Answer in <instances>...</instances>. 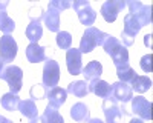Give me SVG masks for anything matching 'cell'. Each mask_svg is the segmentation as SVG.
Listing matches in <instances>:
<instances>
[{"mask_svg": "<svg viewBox=\"0 0 153 123\" xmlns=\"http://www.w3.org/2000/svg\"><path fill=\"white\" fill-rule=\"evenodd\" d=\"M139 65H141L143 71L144 72H152V54H147L141 58V62H139Z\"/></svg>", "mask_w": 153, "mask_h": 123, "instance_id": "32", "label": "cell"}, {"mask_svg": "<svg viewBox=\"0 0 153 123\" xmlns=\"http://www.w3.org/2000/svg\"><path fill=\"white\" fill-rule=\"evenodd\" d=\"M0 103H2V106L9 111V112H12V111H17L19 109V103H20V98L17 94H12V92H8V94H3L2 98H0Z\"/></svg>", "mask_w": 153, "mask_h": 123, "instance_id": "24", "label": "cell"}, {"mask_svg": "<svg viewBox=\"0 0 153 123\" xmlns=\"http://www.w3.org/2000/svg\"><path fill=\"white\" fill-rule=\"evenodd\" d=\"M9 2L5 0V2H0V31L5 32V34H11L12 31L16 29V22L12 20L8 12H6V8H8Z\"/></svg>", "mask_w": 153, "mask_h": 123, "instance_id": "15", "label": "cell"}, {"mask_svg": "<svg viewBox=\"0 0 153 123\" xmlns=\"http://www.w3.org/2000/svg\"><path fill=\"white\" fill-rule=\"evenodd\" d=\"M42 118H43L45 123H65V118H63V116L60 114L58 108H55L52 105H48L46 106Z\"/></svg>", "mask_w": 153, "mask_h": 123, "instance_id": "22", "label": "cell"}, {"mask_svg": "<svg viewBox=\"0 0 153 123\" xmlns=\"http://www.w3.org/2000/svg\"><path fill=\"white\" fill-rule=\"evenodd\" d=\"M43 20H45V25L49 31L60 32V11L57 8H54L52 5H48Z\"/></svg>", "mask_w": 153, "mask_h": 123, "instance_id": "14", "label": "cell"}, {"mask_svg": "<svg viewBox=\"0 0 153 123\" xmlns=\"http://www.w3.org/2000/svg\"><path fill=\"white\" fill-rule=\"evenodd\" d=\"M66 92L75 95V97H86L89 94V88H87V83L83 82V80H76V82H72L69 83Z\"/></svg>", "mask_w": 153, "mask_h": 123, "instance_id": "25", "label": "cell"}, {"mask_svg": "<svg viewBox=\"0 0 153 123\" xmlns=\"http://www.w3.org/2000/svg\"><path fill=\"white\" fill-rule=\"evenodd\" d=\"M144 43L147 46H152V34H146L144 35Z\"/></svg>", "mask_w": 153, "mask_h": 123, "instance_id": "33", "label": "cell"}, {"mask_svg": "<svg viewBox=\"0 0 153 123\" xmlns=\"http://www.w3.org/2000/svg\"><path fill=\"white\" fill-rule=\"evenodd\" d=\"M124 6H126L124 0H107L101 6V16L107 23H113L121 12V9H124Z\"/></svg>", "mask_w": 153, "mask_h": 123, "instance_id": "10", "label": "cell"}, {"mask_svg": "<svg viewBox=\"0 0 153 123\" xmlns=\"http://www.w3.org/2000/svg\"><path fill=\"white\" fill-rule=\"evenodd\" d=\"M46 98L49 100V105H52V106H55V108H60L61 105H65V103H66L68 92H66V89L55 86V88L48 89V92H46Z\"/></svg>", "mask_w": 153, "mask_h": 123, "instance_id": "17", "label": "cell"}, {"mask_svg": "<svg viewBox=\"0 0 153 123\" xmlns=\"http://www.w3.org/2000/svg\"><path fill=\"white\" fill-rule=\"evenodd\" d=\"M72 8L75 9L76 16H78V20L86 28H91L97 19V12L92 9L91 3L87 0H76V2H72Z\"/></svg>", "mask_w": 153, "mask_h": 123, "instance_id": "5", "label": "cell"}, {"mask_svg": "<svg viewBox=\"0 0 153 123\" xmlns=\"http://www.w3.org/2000/svg\"><path fill=\"white\" fill-rule=\"evenodd\" d=\"M43 16H45V12H43V9L40 6H32L29 9V19H31V22H40L43 19Z\"/></svg>", "mask_w": 153, "mask_h": 123, "instance_id": "30", "label": "cell"}, {"mask_svg": "<svg viewBox=\"0 0 153 123\" xmlns=\"http://www.w3.org/2000/svg\"><path fill=\"white\" fill-rule=\"evenodd\" d=\"M0 79H3L8 85H9V89L12 94H19L22 86H23V71L19 66L14 65H9L5 66L0 72Z\"/></svg>", "mask_w": 153, "mask_h": 123, "instance_id": "3", "label": "cell"}, {"mask_svg": "<svg viewBox=\"0 0 153 123\" xmlns=\"http://www.w3.org/2000/svg\"><path fill=\"white\" fill-rule=\"evenodd\" d=\"M112 86V92H110V97L115 98L117 102H121V103H126L132 100L133 97V92H132V88L127 83H123V82H117L110 85Z\"/></svg>", "mask_w": 153, "mask_h": 123, "instance_id": "13", "label": "cell"}, {"mask_svg": "<svg viewBox=\"0 0 153 123\" xmlns=\"http://www.w3.org/2000/svg\"><path fill=\"white\" fill-rule=\"evenodd\" d=\"M129 123H144V120H141V118H136V117H135V118H132Z\"/></svg>", "mask_w": 153, "mask_h": 123, "instance_id": "37", "label": "cell"}, {"mask_svg": "<svg viewBox=\"0 0 153 123\" xmlns=\"http://www.w3.org/2000/svg\"><path fill=\"white\" fill-rule=\"evenodd\" d=\"M17 56V42L11 34H5L0 37V60L8 63L12 62Z\"/></svg>", "mask_w": 153, "mask_h": 123, "instance_id": "8", "label": "cell"}, {"mask_svg": "<svg viewBox=\"0 0 153 123\" xmlns=\"http://www.w3.org/2000/svg\"><path fill=\"white\" fill-rule=\"evenodd\" d=\"M49 5H52L54 8H57L61 12V11L71 8L72 6V2H69V0H52V2H49Z\"/></svg>", "mask_w": 153, "mask_h": 123, "instance_id": "31", "label": "cell"}, {"mask_svg": "<svg viewBox=\"0 0 153 123\" xmlns=\"http://www.w3.org/2000/svg\"><path fill=\"white\" fill-rule=\"evenodd\" d=\"M0 123H12L9 118H6V117H3V116H0Z\"/></svg>", "mask_w": 153, "mask_h": 123, "instance_id": "36", "label": "cell"}, {"mask_svg": "<svg viewBox=\"0 0 153 123\" xmlns=\"http://www.w3.org/2000/svg\"><path fill=\"white\" fill-rule=\"evenodd\" d=\"M71 117L72 120H75L76 123L81 122H87L89 120V108L84 103H75L71 108Z\"/></svg>", "mask_w": 153, "mask_h": 123, "instance_id": "21", "label": "cell"}, {"mask_svg": "<svg viewBox=\"0 0 153 123\" xmlns=\"http://www.w3.org/2000/svg\"><path fill=\"white\" fill-rule=\"evenodd\" d=\"M87 88H89V92H94L95 95L101 97V98H107L110 97V92H112V86L104 82V80H92L91 83L87 85Z\"/></svg>", "mask_w": 153, "mask_h": 123, "instance_id": "18", "label": "cell"}, {"mask_svg": "<svg viewBox=\"0 0 153 123\" xmlns=\"http://www.w3.org/2000/svg\"><path fill=\"white\" fill-rule=\"evenodd\" d=\"M60 82V66L54 58H48L43 66V85L48 89L55 88Z\"/></svg>", "mask_w": 153, "mask_h": 123, "instance_id": "7", "label": "cell"}, {"mask_svg": "<svg viewBox=\"0 0 153 123\" xmlns=\"http://www.w3.org/2000/svg\"><path fill=\"white\" fill-rule=\"evenodd\" d=\"M26 58L31 63H40L46 60V48L38 43H29L26 48Z\"/></svg>", "mask_w": 153, "mask_h": 123, "instance_id": "16", "label": "cell"}, {"mask_svg": "<svg viewBox=\"0 0 153 123\" xmlns=\"http://www.w3.org/2000/svg\"><path fill=\"white\" fill-rule=\"evenodd\" d=\"M29 123H45V122H43V118H42V117H38V116H37V117L31 118V120H29Z\"/></svg>", "mask_w": 153, "mask_h": 123, "instance_id": "34", "label": "cell"}, {"mask_svg": "<svg viewBox=\"0 0 153 123\" xmlns=\"http://www.w3.org/2000/svg\"><path fill=\"white\" fill-rule=\"evenodd\" d=\"M42 35H43V28H42L40 22H31L26 28V39L31 43H38Z\"/></svg>", "mask_w": 153, "mask_h": 123, "instance_id": "23", "label": "cell"}, {"mask_svg": "<svg viewBox=\"0 0 153 123\" xmlns=\"http://www.w3.org/2000/svg\"><path fill=\"white\" fill-rule=\"evenodd\" d=\"M106 35H107L106 32L100 31L98 28H94V26L86 28V31H84V34L81 37V40H80V48L78 49L81 51V54L92 52L97 46L103 45Z\"/></svg>", "mask_w": 153, "mask_h": 123, "instance_id": "2", "label": "cell"}, {"mask_svg": "<svg viewBox=\"0 0 153 123\" xmlns=\"http://www.w3.org/2000/svg\"><path fill=\"white\" fill-rule=\"evenodd\" d=\"M130 88L135 91V92H147L150 88H152V80L147 77V76H136L130 80Z\"/></svg>", "mask_w": 153, "mask_h": 123, "instance_id": "20", "label": "cell"}, {"mask_svg": "<svg viewBox=\"0 0 153 123\" xmlns=\"http://www.w3.org/2000/svg\"><path fill=\"white\" fill-rule=\"evenodd\" d=\"M46 86L45 85H34L32 88L29 89V95L32 100H43L46 97Z\"/></svg>", "mask_w": 153, "mask_h": 123, "instance_id": "29", "label": "cell"}, {"mask_svg": "<svg viewBox=\"0 0 153 123\" xmlns=\"http://www.w3.org/2000/svg\"><path fill=\"white\" fill-rule=\"evenodd\" d=\"M83 76L87 82H92V80H98L103 74V65L100 63L98 60H92L86 65V68H83Z\"/></svg>", "mask_w": 153, "mask_h": 123, "instance_id": "19", "label": "cell"}, {"mask_svg": "<svg viewBox=\"0 0 153 123\" xmlns=\"http://www.w3.org/2000/svg\"><path fill=\"white\" fill-rule=\"evenodd\" d=\"M103 112L106 116V123H123V111L118 106V102L112 97L104 98L103 102Z\"/></svg>", "mask_w": 153, "mask_h": 123, "instance_id": "9", "label": "cell"}, {"mask_svg": "<svg viewBox=\"0 0 153 123\" xmlns=\"http://www.w3.org/2000/svg\"><path fill=\"white\" fill-rule=\"evenodd\" d=\"M87 123H104L103 120H100V118H89Z\"/></svg>", "mask_w": 153, "mask_h": 123, "instance_id": "35", "label": "cell"}, {"mask_svg": "<svg viewBox=\"0 0 153 123\" xmlns=\"http://www.w3.org/2000/svg\"><path fill=\"white\" fill-rule=\"evenodd\" d=\"M132 111L141 120H152V102L143 95L132 97Z\"/></svg>", "mask_w": 153, "mask_h": 123, "instance_id": "11", "label": "cell"}, {"mask_svg": "<svg viewBox=\"0 0 153 123\" xmlns=\"http://www.w3.org/2000/svg\"><path fill=\"white\" fill-rule=\"evenodd\" d=\"M141 23H139L130 12L124 17V29L121 32V39H123V45L127 48V46H132L135 43V39H136V34L141 29Z\"/></svg>", "mask_w": 153, "mask_h": 123, "instance_id": "4", "label": "cell"}, {"mask_svg": "<svg viewBox=\"0 0 153 123\" xmlns=\"http://www.w3.org/2000/svg\"><path fill=\"white\" fill-rule=\"evenodd\" d=\"M5 68V62H2V60H0V72H2V69Z\"/></svg>", "mask_w": 153, "mask_h": 123, "instance_id": "38", "label": "cell"}, {"mask_svg": "<svg viewBox=\"0 0 153 123\" xmlns=\"http://www.w3.org/2000/svg\"><path fill=\"white\" fill-rule=\"evenodd\" d=\"M130 9V14L141 23V26H147L152 23V6L150 5H144L138 0H130L126 3Z\"/></svg>", "mask_w": 153, "mask_h": 123, "instance_id": "6", "label": "cell"}, {"mask_svg": "<svg viewBox=\"0 0 153 123\" xmlns=\"http://www.w3.org/2000/svg\"><path fill=\"white\" fill-rule=\"evenodd\" d=\"M19 111L20 112L26 117V118H34V117H37L38 114H37V105L34 103V100H20V103H19Z\"/></svg>", "mask_w": 153, "mask_h": 123, "instance_id": "26", "label": "cell"}, {"mask_svg": "<svg viewBox=\"0 0 153 123\" xmlns=\"http://www.w3.org/2000/svg\"><path fill=\"white\" fill-rule=\"evenodd\" d=\"M57 45H58V48H61V49H71V45H72V35H71V32H68V31H60V32H57Z\"/></svg>", "mask_w": 153, "mask_h": 123, "instance_id": "28", "label": "cell"}, {"mask_svg": "<svg viewBox=\"0 0 153 123\" xmlns=\"http://www.w3.org/2000/svg\"><path fill=\"white\" fill-rule=\"evenodd\" d=\"M117 76H118L120 82L127 83V82H130V80L136 76V72H135V69H133L129 63H127V65H123V66L117 68Z\"/></svg>", "mask_w": 153, "mask_h": 123, "instance_id": "27", "label": "cell"}, {"mask_svg": "<svg viewBox=\"0 0 153 123\" xmlns=\"http://www.w3.org/2000/svg\"><path fill=\"white\" fill-rule=\"evenodd\" d=\"M104 48L106 54L110 56L113 65L120 68L123 65H127L129 63V51H127V48L117 39V37H113L110 34L106 35V39L103 42V45H101Z\"/></svg>", "mask_w": 153, "mask_h": 123, "instance_id": "1", "label": "cell"}, {"mask_svg": "<svg viewBox=\"0 0 153 123\" xmlns=\"http://www.w3.org/2000/svg\"><path fill=\"white\" fill-rule=\"evenodd\" d=\"M81 51L78 48H71L66 51V66L68 71L72 76H78L83 71V63H81Z\"/></svg>", "mask_w": 153, "mask_h": 123, "instance_id": "12", "label": "cell"}]
</instances>
